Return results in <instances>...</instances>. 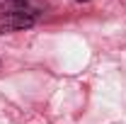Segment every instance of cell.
I'll list each match as a JSON object with an SVG mask.
<instances>
[{
  "instance_id": "obj_2",
  "label": "cell",
  "mask_w": 126,
  "mask_h": 124,
  "mask_svg": "<svg viewBox=\"0 0 126 124\" xmlns=\"http://www.w3.org/2000/svg\"><path fill=\"white\" fill-rule=\"evenodd\" d=\"M10 5H15V7H19V10H24V12H29L34 17H41L46 12V2L44 0H12Z\"/></svg>"
},
{
  "instance_id": "obj_1",
  "label": "cell",
  "mask_w": 126,
  "mask_h": 124,
  "mask_svg": "<svg viewBox=\"0 0 126 124\" xmlns=\"http://www.w3.org/2000/svg\"><path fill=\"white\" fill-rule=\"evenodd\" d=\"M39 22V17L29 15L24 10H19L15 5H7L0 10V34H12V32H22L29 29Z\"/></svg>"
},
{
  "instance_id": "obj_3",
  "label": "cell",
  "mask_w": 126,
  "mask_h": 124,
  "mask_svg": "<svg viewBox=\"0 0 126 124\" xmlns=\"http://www.w3.org/2000/svg\"><path fill=\"white\" fill-rule=\"evenodd\" d=\"M78 2H87V0H78Z\"/></svg>"
}]
</instances>
